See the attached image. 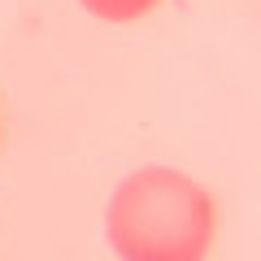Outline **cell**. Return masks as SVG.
I'll use <instances>...</instances> for the list:
<instances>
[{
    "label": "cell",
    "mask_w": 261,
    "mask_h": 261,
    "mask_svg": "<svg viewBox=\"0 0 261 261\" xmlns=\"http://www.w3.org/2000/svg\"><path fill=\"white\" fill-rule=\"evenodd\" d=\"M109 244L122 261H205L218 235V205L170 166H144L109 196Z\"/></svg>",
    "instance_id": "1"
},
{
    "label": "cell",
    "mask_w": 261,
    "mask_h": 261,
    "mask_svg": "<svg viewBox=\"0 0 261 261\" xmlns=\"http://www.w3.org/2000/svg\"><path fill=\"white\" fill-rule=\"evenodd\" d=\"M83 5H87V13H96L105 22H135L161 0H83Z\"/></svg>",
    "instance_id": "2"
}]
</instances>
